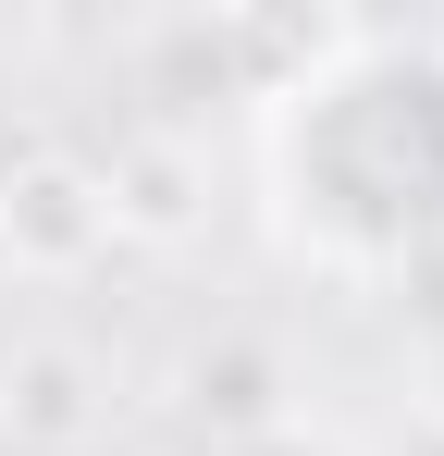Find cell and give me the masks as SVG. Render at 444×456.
<instances>
[{
	"mask_svg": "<svg viewBox=\"0 0 444 456\" xmlns=\"http://www.w3.org/2000/svg\"><path fill=\"white\" fill-rule=\"evenodd\" d=\"M259 185L308 272L407 284L444 259V37L346 25L259 111Z\"/></svg>",
	"mask_w": 444,
	"mask_h": 456,
	"instance_id": "obj_1",
	"label": "cell"
},
{
	"mask_svg": "<svg viewBox=\"0 0 444 456\" xmlns=\"http://www.w3.org/2000/svg\"><path fill=\"white\" fill-rule=\"evenodd\" d=\"M185 419H210L222 456L259 444V432H284V358H272L259 333H210V346L185 358Z\"/></svg>",
	"mask_w": 444,
	"mask_h": 456,
	"instance_id": "obj_3",
	"label": "cell"
},
{
	"mask_svg": "<svg viewBox=\"0 0 444 456\" xmlns=\"http://www.w3.org/2000/svg\"><path fill=\"white\" fill-rule=\"evenodd\" d=\"M0 432L25 456H62L99 432V370L74 358V346H25L12 370H0Z\"/></svg>",
	"mask_w": 444,
	"mask_h": 456,
	"instance_id": "obj_4",
	"label": "cell"
},
{
	"mask_svg": "<svg viewBox=\"0 0 444 456\" xmlns=\"http://www.w3.org/2000/svg\"><path fill=\"white\" fill-rule=\"evenodd\" d=\"M124 223H111V173L86 149H25L0 173V259L37 272V284H74L86 259H111Z\"/></svg>",
	"mask_w": 444,
	"mask_h": 456,
	"instance_id": "obj_2",
	"label": "cell"
},
{
	"mask_svg": "<svg viewBox=\"0 0 444 456\" xmlns=\"http://www.w3.org/2000/svg\"><path fill=\"white\" fill-rule=\"evenodd\" d=\"M234 456H346L333 432H308V419H284V432H259V444H234Z\"/></svg>",
	"mask_w": 444,
	"mask_h": 456,
	"instance_id": "obj_5",
	"label": "cell"
}]
</instances>
